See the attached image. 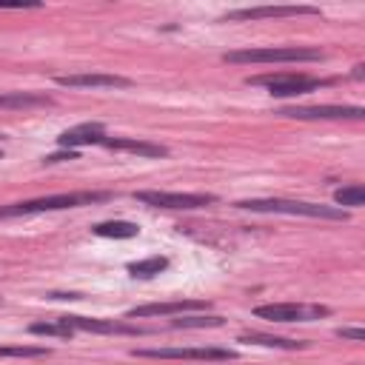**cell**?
Instances as JSON below:
<instances>
[{"label":"cell","instance_id":"1","mask_svg":"<svg viewBox=\"0 0 365 365\" xmlns=\"http://www.w3.org/2000/svg\"><path fill=\"white\" fill-rule=\"evenodd\" d=\"M111 200L108 191H71V194H54V197H40V200H26V202H11L0 205V220L9 217H31V214H46V211H60V208H80V205H94Z\"/></svg>","mask_w":365,"mask_h":365},{"label":"cell","instance_id":"2","mask_svg":"<svg viewBox=\"0 0 365 365\" xmlns=\"http://www.w3.org/2000/svg\"><path fill=\"white\" fill-rule=\"evenodd\" d=\"M237 208L257 211V214H299V217H319V220H348V211H342L339 205H317V202L282 200V197L242 200V202H237Z\"/></svg>","mask_w":365,"mask_h":365},{"label":"cell","instance_id":"3","mask_svg":"<svg viewBox=\"0 0 365 365\" xmlns=\"http://www.w3.org/2000/svg\"><path fill=\"white\" fill-rule=\"evenodd\" d=\"M325 54L319 48L308 46H268V48H240V51H225L222 60L228 63H314L322 60Z\"/></svg>","mask_w":365,"mask_h":365},{"label":"cell","instance_id":"4","mask_svg":"<svg viewBox=\"0 0 365 365\" xmlns=\"http://www.w3.org/2000/svg\"><path fill=\"white\" fill-rule=\"evenodd\" d=\"M251 86H268V91L274 97H297V94H308L325 86V80H314L297 71H277V74H257L248 77Z\"/></svg>","mask_w":365,"mask_h":365},{"label":"cell","instance_id":"5","mask_svg":"<svg viewBox=\"0 0 365 365\" xmlns=\"http://www.w3.org/2000/svg\"><path fill=\"white\" fill-rule=\"evenodd\" d=\"M134 200L151 208H171V211H191L214 205V194H182V191H134Z\"/></svg>","mask_w":365,"mask_h":365},{"label":"cell","instance_id":"6","mask_svg":"<svg viewBox=\"0 0 365 365\" xmlns=\"http://www.w3.org/2000/svg\"><path fill=\"white\" fill-rule=\"evenodd\" d=\"M134 356L145 359H200V362H217V359H237V351L231 348H134Z\"/></svg>","mask_w":365,"mask_h":365},{"label":"cell","instance_id":"7","mask_svg":"<svg viewBox=\"0 0 365 365\" xmlns=\"http://www.w3.org/2000/svg\"><path fill=\"white\" fill-rule=\"evenodd\" d=\"M254 314L259 319H271V322H308V319H319L328 317L325 305H297V302H274V305H257Z\"/></svg>","mask_w":365,"mask_h":365},{"label":"cell","instance_id":"8","mask_svg":"<svg viewBox=\"0 0 365 365\" xmlns=\"http://www.w3.org/2000/svg\"><path fill=\"white\" fill-rule=\"evenodd\" d=\"M282 117H294V120H362L365 108L359 106H294V108H282Z\"/></svg>","mask_w":365,"mask_h":365},{"label":"cell","instance_id":"9","mask_svg":"<svg viewBox=\"0 0 365 365\" xmlns=\"http://www.w3.org/2000/svg\"><path fill=\"white\" fill-rule=\"evenodd\" d=\"M71 334L74 331H88V334H145L148 328H137L128 322H117V319H97V317H57Z\"/></svg>","mask_w":365,"mask_h":365},{"label":"cell","instance_id":"10","mask_svg":"<svg viewBox=\"0 0 365 365\" xmlns=\"http://www.w3.org/2000/svg\"><path fill=\"white\" fill-rule=\"evenodd\" d=\"M211 308L208 299H171V302H148V305H137L131 308L125 317L128 319H143V317H168V314H182V311H205Z\"/></svg>","mask_w":365,"mask_h":365},{"label":"cell","instance_id":"11","mask_svg":"<svg viewBox=\"0 0 365 365\" xmlns=\"http://www.w3.org/2000/svg\"><path fill=\"white\" fill-rule=\"evenodd\" d=\"M299 14H319L314 6H254L228 11L222 20H262V17H299Z\"/></svg>","mask_w":365,"mask_h":365},{"label":"cell","instance_id":"12","mask_svg":"<svg viewBox=\"0 0 365 365\" xmlns=\"http://www.w3.org/2000/svg\"><path fill=\"white\" fill-rule=\"evenodd\" d=\"M60 86L66 88H128L131 80L120 74H60Z\"/></svg>","mask_w":365,"mask_h":365},{"label":"cell","instance_id":"13","mask_svg":"<svg viewBox=\"0 0 365 365\" xmlns=\"http://www.w3.org/2000/svg\"><path fill=\"white\" fill-rule=\"evenodd\" d=\"M106 131H103V123H83L77 128H68L57 137V143L68 151H77L80 145H103L106 143Z\"/></svg>","mask_w":365,"mask_h":365},{"label":"cell","instance_id":"14","mask_svg":"<svg viewBox=\"0 0 365 365\" xmlns=\"http://www.w3.org/2000/svg\"><path fill=\"white\" fill-rule=\"evenodd\" d=\"M106 148L114 151H131V154H143V157H165L168 148L160 143H148V140H134V137H106L103 143Z\"/></svg>","mask_w":365,"mask_h":365},{"label":"cell","instance_id":"15","mask_svg":"<svg viewBox=\"0 0 365 365\" xmlns=\"http://www.w3.org/2000/svg\"><path fill=\"white\" fill-rule=\"evenodd\" d=\"M31 106H51V97L37 91H9L0 94V108H31Z\"/></svg>","mask_w":365,"mask_h":365},{"label":"cell","instance_id":"16","mask_svg":"<svg viewBox=\"0 0 365 365\" xmlns=\"http://www.w3.org/2000/svg\"><path fill=\"white\" fill-rule=\"evenodd\" d=\"M240 342H254V345H265V348H282V351H299V348H308V342L302 339H285V336H271V334H242Z\"/></svg>","mask_w":365,"mask_h":365},{"label":"cell","instance_id":"17","mask_svg":"<svg viewBox=\"0 0 365 365\" xmlns=\"http://www.w3.org/2000/svg\"><path fill=\"white\" fill-rule=\"evenodd\" d=\"M97 237H111V240H131L140 234L137 222H128V220H111V222H97L91 228Z\"/></svg>","mask_w":365,"mask_h":365},{"label":"cell","instance_id":"18","mask_svg":"<svg viewBox=\"0 0 365 365\" xmlns=\"http://www.w3.org/2000/svg\"><path fill=\"white\" fill-rule=\"evenodd\" d=\"M165 268H168V259L160 257V254H154V257H145V259H140V262H131V265H128V274H131L134 279H151V277L163 274Z\"/></svg>","mask_w":365,"mask_h":365},{"label":"cell","instance_id":"19","mask_svg":"<svg viewBox=\"0 0 365 365\" xmlns=\"http://www.w3.org/2000/svg\"><path fill=\"white\" fill-rule=\"evenodd\" d=\"M334 200H336V205H339V208H342V205H348V208H359V205L365 202V188H362L359 182L342 185V188H336V191H334Z\"/></svg>","mask_w":365,"mask_h":365},{"label":"cell","instance_id":"20","mask_svg":"<svg viewBox=\"0 0 365 365\" xmlns=\"http://www.w3.org/2000/svg\"><path fill=\"white\" fill-rule=\"evenodd\" d=\"M222 317H180L171 319V328H220Z\"/></svg>","mask_w":365,"mask_h":365},{"label":"cell","instance_id":"21","mask_svg":"<svg viewBox=\"0 0 365 365\" xmlns=\"http://www.w3.org/2000/svg\"><path fill=\"white\" fill-rule=\"evenodd\" d=\"M43 345H0V356H46Z\"/></svg>","mask_w":365,"mask_h":365},{"label":"cell","instance_id":"22","mask_svg":"<svg viewBox=\"0 0 365 365\" xmlns=\"http://www.w3.org/2000/svg\"><path fill=\"white\" fill-rule=\"evenodd\" d=\"M29 331L31 334H43V336H71V331L60 319H54V322H31Z\"/></svg>","mask_w":365,"mask_h":365},{"label":"cell","instance_id":"23","mask_svg":"<svg viewBox=\"0 0 365 365\" xmlns=\"http://www.w3.org/2000/svg\"><path fill=\"white\" fill-rule=\"evenodd\" d=\"M336 336H342V339H354V342H365V331H362V328H339Z\"/></svg>","mask_w":365,"mask_h":365},{"label":"cell","instance_id":"24","mask_svg":"<svg viewBox=\"0 0 365 365\" xmlns=\"http://www.w3.org/2000/svg\"><path fill=\"white\" fill-rule=\"evenodd\" d=\"M60 160H77V151H60V154L43 157V163H60Z\"/></svg>","mask_w":365,"mask_h":365},{"label":"cell","instance_id":"25","mask_svg":"<svg viewBox=\"0 0 365 365\" xmlns=\"http://www.w3.org/2000/svg\"><path fill=\"white\" fill-rule=\"evenodd\" d=\"M37 3H0V9H34Z\"/></svg>","mask_w":365,"mask_h":365},{"label":"cell","instance_id":"26","mask_svg":"<svg viewBox=\"0 0 365 365\" xmlns=\"http://www.w3.org/2000/svg\"><path fill=\"white\" fill-rule=\"evenodd\" d=\"M362 74H365V66H362V63L354 66V80H362Z\"/></svg>","mask_w":365,"mask_h":365}]
</instances>
